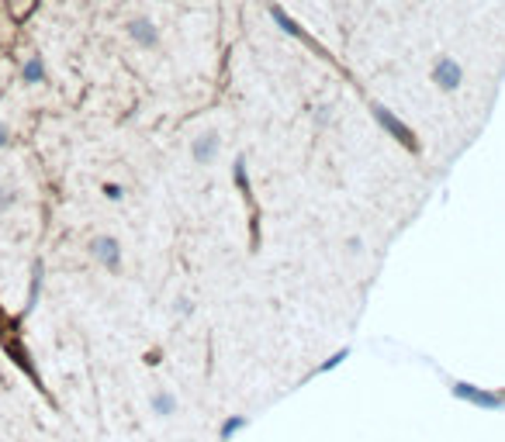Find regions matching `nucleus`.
Masks as SVG:
<instances>
[{"label": "nucleus", "mask_w": 505, "mask_h": 442, "mask_svg": "<svg viewBox=\"0 0 505 442\" xmlns=\"http://www.w3.org/2000/svg\"><path fill=\"white\" fill-rule=\"evenodd\" d=\"M266 14H270V21H273V28H277L281 35L294 38V42H298V45H305V49H312V53L319 55V59H325V62H336V59H332V53H329V49L322 45L319 38H315L308 28H305L301 21H298V18H294V14H288L281 4H273V0H270V4H266Z\"/></svg>", "instance_id": "1"}, {"label": "nucleus", "mask_w": 505, "mask_h": 442, "mask_svg": "<svg viewBox=\"0 0 505 442\" xmlns=\"http://www.w3.org/2000/svg\"><path fill=\"white\" fill-rule=\"evenodd\" d=\"M371 118L377 121V128L384 131L388 138H395V142H398V145L405 149V153H408V156H419V153H423V145H419V135L408 128V125L401 121V118L395 114V111H391V107H384L381 101H371Z\"/></svg>", "instance_id": "2"}, {"label": "nucleus", "mask_w": 505, "mask_h": 442, "mask_svg": "<svg viewBox=\"0 0 505 442\" xmlns=\"http://www.w3.org/2000/svg\"><path fill=\"white\" fill-rule=\"evenodd\" d=\"M450 394L464 404H474L481 411H505V390H484L467 380H450Z\"/></svg>", "instance_id": "3"}, {"label": "nucleus", "mask_w": 505, "mask_h": 442, "mask_svg": "<svg viewBox=\"0 0 505 442\" xmlns=\"http://www.w3.org/2000/svg\"><path fill=\"white\" fill-rule=\"evenodd\" d=\"M429 83L440 90V94H457L460 83H464V66L453 59V55H436L433 66H429Z\"/></svg>", "instance_id": "4"}, {"label": "nucleus", "mask_w": 505, "mask_h": 442, "mask_svg": "<svg viewBox=\"0 0 505 442\" xmlns=\"http://www.w3.org/2000/svg\"><path fill=\"white\" fill-rule=\"evenodd\" d=\"M90 256L101 263L107 273H118L121 270V242L114 235H94L90 238Z\"/></svg>", "instance_id": "5"}, {"label": "nucleus", "mask_w": 505, "mask_h": 442, "mask_svg": "<svg viewBox=\"0 0 505 442\" xmlns=\"http://www.w3.org/2000/svg\"><path fill=\"white\" fill-rule=\"evenodd\" d=\"M222 153V135L218 131H201L194 142H190V159L197 166H215V159Z\"/></svg>", "instance_id": "6"}, {"label": "nucleus", "mask_w": 505, "mask_h": 442, "mask_svg": "<svg viewBox=\"0 0 505 442\" xmlns=\"http://www.w3.org/2000/svg\"><path fill=\"white\" fill-rule=\"evenodd\" d=\"M125 31H129V38H132L139 49H156L160 45V28H156L153 18H132L125 25Z\"/></svg>", "instance_id": "7"}, {"label": "nucleus", "mask_w": 505, "mask_h": 442, "mask_svg": "<svg viewBox=\"0 0 505 442\" xmlns=\"http://www.w3.org/2000/svg\"><path fill=\"white\" fill-rule=\"evenodd\" d=\"M232 183H236V190L242 194V201L253 208V180H249V166H246V156H236V162H232Z\"/></svg>", "instance_id": "8"}, {"label": "nucleus", "mask_w": 505, "mask_h": 442, "mask_svg": "<svg viewBox=\"0 0 505 442\" xmlns=\"http://www.w3.org/2000/svg\"><path fill=\"white\" fill-rule=\"evenodd\" d=\"M149 411H153L156 418L177 415V394H170V390H156V394L149 397Z\"/></svg>", "instance_id": "9"}, {"label": "nucleus", "mask_w": 505, "mask_h": 442, "mask_svg": "<svg viewBox=\"0 0 505 442\" xmlns=\"http://www.w3.org/2000/svg\"><path fill=\"white\" fill-rule=\"evenodd\" d=\"M242 429H249V418L246 415H229L222 425H218V442H229L232 436H239Z\"/></svg>", "instance_id": "10"}, {"label": "nucleus", "mask_w": 505, "mask_h": 442, "mask_svg": "<svg viewBox=\"0 0 505 442\" xmlns=\"http://www.w3.org/2000/svg\"><path fill=\"white\" fill-rule=\"evenodd\" d=\"M21 77H25V83H42V79H45V62H42V55H31V59H28Z\"/></svg>", "instance_id": "11"}, {"label": "nucleus", "mask_w": 505, "mask_h": 442, "mask_svg": "<svg viewBox=\"0 0 505 442\" xmlns=\"http://www.w3.org/2000/svg\"><path fill=\"white\" fill-rule=\"evenodd\" d=\"M346 360H349V349H336V353H332V356H329V360H325V363L322 366H315V377H322V373H329V370H336V366H343Z\"/></svg>", "instance_id": "12"}, {"label": "nucleus", "mask_w": 505, "mask_h": 442, "mask_svg": "<svg viewBox=\"0 0 505 442\" xmlns=\"http://www.w3.org/2000/svg\"><path fill=\"white\" fill-rule=\"evenodd\" d=\"M329 121H332V107H329V104H319V107H315V125H319V128H325Z\"/></svg>", "instance_id": "13"}, {"label": "nucleus", "mask_w": 505, "mask_h": 442, "mask_svg": "<svg viewBox=\"0 0 505 442\" xmlns=\"http://www.w3.org/2000/svg\"><path fill=\"white\" fill-rule=\"evenodd\" d=\"M104 197L107 201H121V197H125V187H121V183H104Z\"/></svg>", "instance_id": "14"}, {"label": "nucleus", "mask_w": 505, "mask_h": 442, "mask_svg": "<svg viewBox=\"0 0 505 442\" xmlns=\"http://www.w3.org/2000/svg\"><path fill=\"white\" fill-rule=\"evenodd\" d=\"M346 253H349V256H360V253H364V238H360V235H349V238H346Z\"/></svg>", "instance_id": "15"}, {"label": "nucleus", "mask_w": 505, "mask_h": 442, "mask_svg": "<svg viewBox=\"0 0 505 442\" xmlns=\"http://www.w3.org/2000/svg\"><path fill=\"white\" fill-rule=\"evenodd\" d=\"M173 311L180 314V318H190V314H194V301H190V297H180V301L173 304Z\"/></svg>", "instance_id": "16"}, {"label": "nucleus", "mask_w": 505, "mask_h": 442, "mask_svg": "<svg viewBox=\"0 0 505 442\" xmlns=\"http://www.w3.org/2000/svg\"><path fill=\"white\" fill-rule=\"evenodd\" d=\"M142 363H146V366H160L163 363V353H160V349H149V353L142 356Z\"/></svg>", "instance_id": "17"}, {"label": "nucleus", "mask_w": 505, "mask_h": 442, "mask_svg": "<svg viewBox=\"0 0 505 442\" xmlns=\"http://www.w3.org/2000/svg\"><path fill=\"white\" fill-rule=\"evenodd\" d=\"M7 135H11V131H7V125L0 121V145H7Z\"/></svg>", "instance_id": "18"}]
</instances>
